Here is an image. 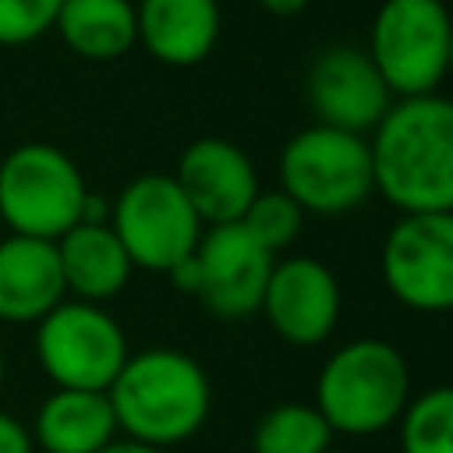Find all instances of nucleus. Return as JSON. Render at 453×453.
<instances>
[{"label": "nucleus", "instance_id": "obj_23", "mask_svg": "<svg viewBox=\"0 0 453 453\" xmlns=\"http://www.w3.org/2000/svg\"><path fill=\"white\" fill-rule=\"evenodd\" d=\"M0 453H35L28 428L7 411H0Z\"/></svg>", "mask_w": 453, "mask_h": 453}, {"label": "nucleus", "instance_id": "obj_9", "mask_svg": "<svg viewBox=\"0 0 453 453\" xmlns=\"http://www.w3.org/2000/svg\"><path fill=\"white\" fill-rule=\"evenodd\" d=\"M386 290L411 311L442 315L453 308V216L407 212L386 230L379 251Z\"/></svg>", "mask_w": 453, "mask_h": 453}, {"label": "nucleus", "instance_id": "obj_26", "mask_svg": "<svg viewBox=\"0 0 453 453\" xmlns=\"http://www.w3.org/2000/svg\"><path fill=\"white\" fill-rule=\"evenodd\" d=\"M4 372H7V368H4V354H0V389H4Z\"/></svg>", "mask_w": 453, "mask_h": 453}, {"label": "nucleus", "instance_id": "obj_27", "mask_svg": "<svg viewBox=\"0 0 453 453\" xmlns=\"http://www.w3.org/2000/svg\"><path fill=\"white\" fill-rule=\"evenodd\" d=\"M326 453H350V449H333V446H329V449H326Z\"/></svg>", "mask_w": 453, "mask_h": 453}, {"label": "nucleus", "instance_id": "obj_4", "mask_svg": "<svg viewBox=\"0 0 453 453\" xmlns=\"http://www.w3.org/2000/svg\"><path fill=\"white\" fill-rule=\"evenodd\" d=\"M85 173L53 142H21L0 159V219L11 234L57 241L85 209Z\"/></svg>", "mask_w": 453, "mask_h": 453}, {"label": "nucleus", "instance_id": "obj_22", "mask_svg": "<svg viewBox=\"0 0 453 453\" xmlns=\"http://www.w3.org/2000/svg\"><path fill=\"white\" fill-rule=\"evenodd\" d=\"M64 0H0V46H28L53 32Z\"/></svg>", "mask_w": 453, "mask_h": 453}, {"label": "nucleus", "instance_id": "obj_25", "mask_svg": "<svg viewBox=\"0 0 453 453\" xmlns=\"http://www.w3.org/2000/svg\"><path fill=\"white\" fill-rule=\"evenodd\" d=\"M99 453H166V449H156V446H145V442H134V439L117 435V439H113V442H106Z\"/></svg>", "mask_w": 453, "mask_h": 453}, {"label": "nucleus", "instance_id": "obj_2", "mask_svg": "<svg viewBox=\"0 0 453 453\" xmlns=\"http://www.w3.org/2000/svg\"><path fill=\"white\" fill-rule=\"evenodd\" d=\"M117 435L170 449L202 432L212 411V382L205 368L177 347L131 350L106 389Z\"/></svg>", "mask_w": 453, "mask_h": 453}, {"label": "nucleus", "instance_id": "obj_20", "mask_svg": "<svg viewBox=\"0 0 453 453\" xmlns=\"http://www.w3.org/2000/svg\"><path fill=\"white\" fill-rule=\"evenodd\" d=\"M400 453H453V389L432 386L407 400L396 418Z\"/></svg>", "mask_w": 453, "mask_h": 453}, {"label": "nucleus", "instance_id": "obj_1", "mask_svg": "<svg viewBox=\"0 0 453 453\" xmlns=\"http://www.w3.org/2000/svg\"><path fill=\"white\" fill-rule=\"evenodd\" d=\"M372 188L400 212L453 209V106L439 92L393 99L368 131Z\"/></svg>", "mask_w": 453, "mask_h": 453}, {"label": "nucleus", "instance_id": "obj_21", "mask_svg": "<svg viewBox=\"0 0 453 453\" xmlns=\"http://www.w3.org/2000/svg\"><path fill=\"white\" fill-rule=\"evenodd\" d=\"M265 251L273 255H283L297 237H301V226H304V212L301 205L280 191V188H258V195L251 198V205L244 209V216L237 219Z\"/></svg>", "mask_w": 453, "mask_h": 453}, {"label": "nucleus", "instance_id": "obj_15", "mask_svg": "<svg viewBox=\"0 0 453 453\" xmlns=\"http://www.w3.org/2000/svg\"><path fill=\"white\" fill-rule=\"evenodd\" d=\"M64 297L57 244L7 234L0 241V322L35 326Z\"/></svg>", "mask_w": 453, "mask_h": 453}, {"label": "nucleus", "instance_id": "obj_16", "mask_svg": "<svg viewBox=\"0 0 453 453\" xmlns=\"http://www.w3.org/2000/svg\"><path fill=\"white\" fill-rule=\"evenodd\" d=\"M53 244H57V258H60L64 290L74 301L103 304V301L117 297L134 273L124 244L110 230V223H74Z\"/></svg>", "mask_w": 453, "mask_h": 453}, {"label": "nucleus", "instance_id": "obj_3", "mask_svg": "<svg viewBox=\"0 0 453 453\" xmlns=\"http://www.w3.org/2000/svg\"><path fill=\"white\" fill-rule=\"evenodd\" d=\"M411 400V368L389 340L357 336L333 350L315 379V411L333 435H375L396 425Z\"/></svg>", "mask_w": 453, "mask_h": 453}, {"label": "nucleus", "instance_id": "obj_17", "mask_svg": "<svg viewBox=\"0 0 453 453\" xmlns=\"http://www.w3.org/2000/svg\"><path fill=\"white\" fill-rule=\"evenodd\" d=\"M28 435L42 453H99L117 439V421L106 393L53 389L39 403Z\"/></svg>", "mask_w": 453, "mask_h": 453}, {"label": "nucleus", "instance_id": "obj_13", "mask_svg": "<svg viewBox=\"0 0 453 453\" xmlns=\"http://www.w3.org/2000/svg\"><path fill=\"white\" fill-rule=\"evenodd\" d=\"M170 177L184 191L202 226L237 223L262 188L251 156L219 134L195 138L180 152L177 170Z\"/></svg>", "mask_w": 453, "mask_h": 453}, {"label": "nucleus", "instance_id": "obj_7", "mask_svg": "<svg viewBox=\"0 0 453 453\" xmlns=\"http://www.w3.org/2000/svg\"><path fill=\"white\" fill-rule=\"evenodd\" d=\"M127 354V336L103 304L64 297L35 322V357L53 389L106 393Z\"/></svg>", "mask_w": 453, "mask_h": 453}, {"label": "nucleus", "instance_id": "obj_14", "mask_svg": "<svg viewBox=\"0 0 453 453\" xmlns=\"http://www.w3.org/2000/svg\"><path fill=\"white\" fill-rule=\"evenodd\" d=\"M138 42L166 67L202 64L223 28L219 0H138L134 4Z\"/></svg>", "mask_w": 453, "mask_h": 453}, {"label": "nucleus", "instance_id": "obj_10", "mask_svg": "<svg viewBox=\"0 0 453 453\" xmlns=\"http://www.w3.org/2000/svg\"><path fill=\"white\" fill-rule=\"evenodd\" d=\"M340 280L333 269L311 255H276L262 304L269 329L290 347H319L333 336L340 322Z\"/></svg>", "mask_w": 453, "mask_h": 453}, {"label": "nucleus", "instance_id": "obj_19", "mask_svg": "<svg viewBox=\"0 0 453 453\" xmlns=\"http://www.w3.org/2000/svg\"><path fill=\"white\" fill-rule=\"evenodd\" d=\"M333 428L304 400H280L251 428V453H326Z\"/></svg>", "mask_w": 453, "mask_h": 453}, {"label": "nucleus", "instance_id": "obj_12", "mask_svg": "<svg viewBox=\"0 0 453 453\" xmlns=\"http://www.w3.org/2000/svg\"><path fill=\"white\" fill-rule=\"evenodd\" d=\"M304 99L315 113V124L365 138L393 106V92L386 88L368 53L347 42L326 46L311 57L304 74Z\"/></svg>", "mask_w": 453, "mask_h": 453}, {"label": "nucleus", "instance_id": "obj_18", "mask_svg": "<svg viewBox=\"0 0 453 453\" xmlns=\"http://www.w3.org/2000/svg\"><path fill=\"white\" fill-rule=\"evenodd\" d=\"M53 28L85 60H117L138 46L131 0H64Z\"/></svg>", "mask_w": 453, "mask_h": 453}, {"label": "nucleus", "instance_id": "obj_24", "mask_svg": "<svg viewBox=\"0 0 453 453\" xmlns=\"http://www.w3.org/2000/svg\"><path fill=\"white\" fill-rule=\"evenodd\" d=\"M308 4L311 0H258V7L273 18H297V14H304Z\"/></svg>", "mask_w": 453, "mask_h": 453}, {"label": "nucleus", "instance_id": "obj_8", "mask_svg": "<svg viewBox=\"0 0 453 453\" xmlns=\"http://www.w3.org/2000/svg\"><path fill=\"white\" fill-rule=\"evenodd\" d=\"M106 223L131 265L149 273H170L195 251L205 230L170 173H138L127 180L110 202Z\"/></svg>", "mask_w": 453, "mask_h": 453}, {"label": "nucleus", "instance_id": "obj_5", "mask_svg": "<svg viewBox=\"0 0 453 453\" xmlns=\"http://www.w3.org/2000/svg\"><path fill=\"white\" fill-rule=\"evenodd\" d=\"M280 191H287L304 216H347L365 205L372 188V159L365 134L311 124L280 149Z\"/></svg>", "mask_w": 453, "mask_h": 453}, {"label": "nucleus", "instance_id": "obj_6", "mask_svg": "<svg viewBox=\"0 0 453 453\" xmlns=\"http://www.w3.org/2000/svg\"><path fill=\"white\" fill-rule=\"evenodd\" d=\"M368 60L382 74L393 99L432 96L439 92L449 53H453V28L442 0H382L368 46Z\"/></svg>", "mask_w": 453, "mask_h": 453}, {"label": "nucleus", "instance_id": "obj_11", "mask_svg": "<svg viewBox=\"0 0 453 453\" xmlns=\"http://www.w3.org/2000/svg\"><path fill=\"white\" fill-rule=\"evenodd\" d=\"M191 258H195V273H198L195 297L216 319L237 322V319H248L258 311L276 255L265 251L241 223L205 226Z\"/></svg>", "mask_w": 453, "mask_h": 453}]
</instances>
